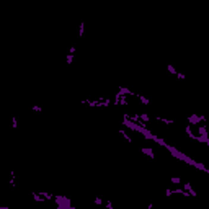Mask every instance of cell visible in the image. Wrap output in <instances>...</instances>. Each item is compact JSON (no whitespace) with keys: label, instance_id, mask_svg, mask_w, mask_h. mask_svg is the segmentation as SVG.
<instances>
[{"label":"cell","instance_id":"6da1fadb","mask_svg":"<svg viewBox=\"0 0 209 209\" xmlns=\"http://www.w3.org/2000/svg\"><path fill=\"white\" fill-rule=\"evenodd\" d=\"M84 33H85V23H80V26H78V38H84Z\"/></svg>","mask_w":209,"mask_h":209},{"label":"cell","instance_id":"7a4b0ae2","mask_svg":"<svg viewBox=\"0 0 209 209\" xmlns=\"http://www.w3.org/2000/svg\"><path fill=\"white\" fill-rule=\"evenodd\" d=\"M167 70L170 72V74H173V75H177V74H178V72H177V69H175L173 65H167Z\"/></svg>","mask_w":209,"mask_h":209}]
</instances>
